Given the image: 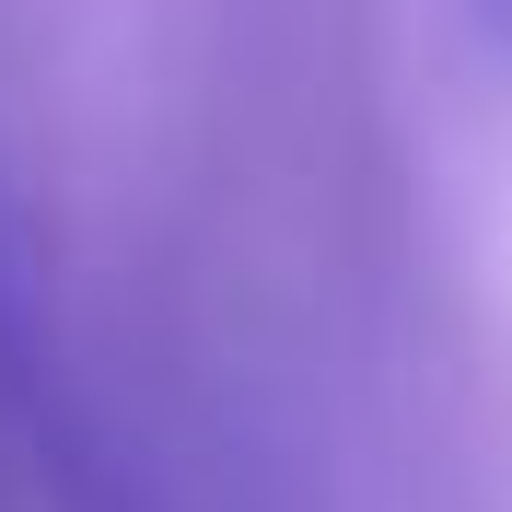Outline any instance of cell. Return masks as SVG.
<instances>
[{
  "label": "cell",
  "instance_id": "obj_1",
  "mask_svg": "<svg viewBox=\"0 0 512 512\" xmlns=\"http://www.w3.org/2000/svg\"><path fill=\"white\" fill-rule=\"evenodd\" d=\"M466 12H478V24H489V35L512 47V0H466Z\"/></svg>",
  "mask_w": 512,
  "mask_h": 512
}]
</instances>
